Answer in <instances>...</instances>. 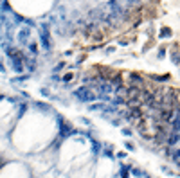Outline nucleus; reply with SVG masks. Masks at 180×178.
Here are the masks:
<instances>
[{
    "label": "nucleus",
    "mask_w": 180,
    "mask_h": 178,
    "mask_svg": "<svg viewBox=\"0 0 180 178\" xmlns=\"http://www.w3.org/2000/svg\"><path fill=\"white\" fill-rule=\"evenodd\" d=\"M76 97L79 101H83V103H92V101L97 99V94L94 92V90H90L88 86H81V88L76 90Z\"/></svg>",
    "instance_id": "obj_1"
},
{
    "label": "nucleus",
    "mask_w": 180,
    "mask_h": 178,
    "mask_svg": "<svg viewBox=\"0 0 180 178\" xmlns=\"http://www.w3.org/2000/svg\"><path fill=\"white\" fill-rule=\"evenodd\" d=\"M128 81H130V85H135V86H141V88H144V79H142V76H139V74H135V72L128 74Z\"/></svg>",
    "instance_id": "obj_2"
},
{
    "label": "nucleus",
    "mask_w": 180,
    "mask_h": 178,
    "mask_svg": "<svg viewBox=\"0 0 180 178\" xmlns=\"http://www.w3.org/2000/svg\"><path fill=\"white\" fill-rule=\"evenodd\" d=\"M72 78H74V74H65V78H63V79H65V81H70Z\"/></svg>",
    "instance_id": "obj_3"
}]
</instances>
